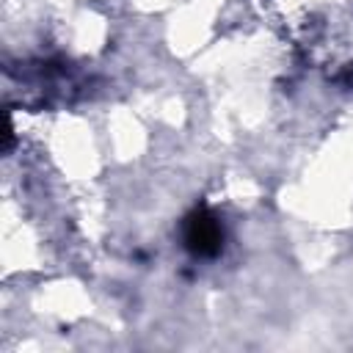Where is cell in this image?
Returning <instances> with one entry per match:
<instances>
[{"label":"cell","instance_id":"obj_1","mask_svg":"<svg viewBox=\"0 0 353 353\" xmlns=\"http://www.w3.org/2000/svg\"><path fill=\"white\" fill-rule=\"evenodd\" d=\"M185 245L196 256H215L223 245L221 221L210 210H196L185 221Z\"/></svg>","mask_w":353,"mask_h":353}]
</instances>
